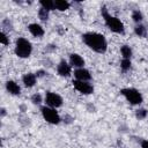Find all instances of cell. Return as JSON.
<instances>
[{"label":"cell","instance_id":"1","mask_svg":"<svg viewBox=\"0 0 148 148\" xmlns=\"http://www.w3.org/2000/svg\"><path fill=\"white\" fill-rule=\"evenodd\" d=\"M82 42L96 53H105L108 50V40L104 35L95 31H88L82 34Z\"/></svg>","mask_w":148,"mask_h":148},{"label":"cell","instance_id":"2","mask_svg":"<svg viewBox=\"0 0 148 148\" xmlns=\"http://www.w3.org/2000/svg\"><path fill=\"white\" fill-rule=\"evenodd\" d=\"M101 14H102V17L104 20L105 25L110 29V31H112L114 34H118V35H124L125 34L124 23L120 21V18L111 15L108 12V8L105 6H102L101 7Z\"/></svg>","mask_w":148,"mask_h":148},{"label":"cell","instance_id":"3","mask_svg":"<svg viewBox=\"0 0 148 148\" xmlns=\"http://www.w3.org/2000/svg\"><path fill=\"white\" fill-rule=\"evenodd\" d=\"M14 52L18 58L25 59L29 58L31 52H32V45L30 43V40H28L24 37H18L15 40V47H14Z\"/></svg>","mask_w":148,"mask_h":148},{"label":"cell","instance_id":"4","mask_svg":"<svg viewBox=\"0 0 148 148\" xmlns=\"http://www.w3.org/2000/svg\"><path fill=\"white\" fill-rule=\"evenodd\" d=\"M120 95H123L125 99L132 105H140L143 102L142 94L135 88H123L120 89Z\"/></svg>","mask_w":148,"mask_h":148},{"label":"cell","instance_id":"5","mask_svg":"<svg viewBox=\"0 0 148 148\" xmlns=\"http://www.w3.org/2000/svg\"><path fill=\"white\" fill-rule=\"evenodd\" d=\"M40 113H42V117L44 118V120L49 124L58 125L61 121V117L59 116L58 111L53 108L47 106V105H44L40 108Z\"/></svg>","mask_w":148,"mask_h":148},{"label":"cell","instance_id":"6","mask_svg":"<svg viewBox=\"0 0 148 148\" xmlns=\"http://www.w3.org/2000/svg\"><path fill=\"white\" fill-rule=\"evenodd\" d=\"M44 102L47 106L53 108V109H58L62 105L64 99L59 94H57L54 91H46L45 97H44Z\"/></svg>","mask_w":148,"mask_h":148},{"label":"cell","instance_id":"7","mask_svg":"<svg viewBox=\"0 0 148 148\" xmlns=\"http://www.w3.org/2000/svg\"><path fill=\"white\" fill-rule=\"evenodd\" d=\"M73 87L82 95H91L94 92V86L90 82L73 80Z\"/></svg>","mask_w":148,"mask_h":148},{"label":"cell","instance_id":"8","mask_svg":"<svg viewBox=\"0 0 148 148\" xmlns=\"http://www.w3.org/2000/svg\"><path fill=\"white\" fill-rule=\"evenodd\" d=\"M57 73L62 77H69L72 74V66L65 59H61L57 65Z\"/></svg>","mask_w":148,"mask_h":148},{"label":"cell","instance_id":"9","mask_svg":"<svg viewBox=\"0 0 148 148\" xmlns=\"http://www.w3.org/2000/svg\"><path fill=\"white\" fill-rule=\"evenodd\" d=\"M74 77L75 80H79V81H86V82H89L91 80V74L90 72L87 69V68H76L74 69Z\"/></svg>","mask_w":148,"mask_h":148},{"label":"cell","instance_id":"10","mask_svg":"<svg viewBox=\"0 0 148 148\" xmlns=\"http://www.w3.org/2000/svg\"><path fill=\"white\" fill-rule=\"evenodd\" d=\"M69 65L72 66V67H74L75 69L76 68H83L84 67V64H86V61H84V59L79 54V53H71L69 54Z\"/></svg>","mask_w":148,"mask_h":148},{"label":"cell","instance_id":"11","mask_svg":"<svg viewBox=\"0 0 148 148\" xmlns=\"http://www.w3.org/2000/svg\"><path fill=\"white\" fill-rule=\"evenodd\" d=\"M28 30H29V32H30L34 37H37V38L43 37L44 34H45L44 28H43L40 24H38V23H30V24L28 25Z\"/></svg>","mask_w":148,"mask_h":148},{"label":"cell","instance_id":"12","mask_svg":"<svg viewBox=\"0 0 148 148\" xmlns=\"http://www.w3.org/2000/svg\"><path fill=\"white\" fill-rule=\"evenodd\" d=\"M5 87H6V90H7L10 95L17 96V95L21 94V87L18 86V83H16V82L13 81V80H8V81H6Z\"/></svg>","mask_w":148,"mask_h":148},{"label":"cell","instance_id":"13","mask_svg":"<svg viewBox=\"0 0 148 148\" xmlns=\"http://www.w3.org/2000/svg\"><path fill=\"white\" fill-rule=\"evenodd\" d=\"M22 83L27 88H32L37 83V76L34 73H25L22 76Z\"/></svg>","mask_w":148,"mask_h":148},{"label":"cell","instance_id":"14","mask_svg":"<svg viewBox=\"0 0 148 148\" xmlns=\"http://www.w3.org/2000/svg\"><path fill=\"white\" fill-rule=\"evenodd\" d=\"M134 34L138 37H140V38H146L147 35H148V30H147V28H146L145 24L140 23V24H136L134 27Z\"/></svg>","mask_w":148,"mask_h":148},{"label":"cell","instance_id":"15","mask_svg":"<svg viewBox=\"0 0 148 148\" xmlns=\"http://www.w3.org/2000/svg\"><path fill=\"white\" fill-rule=\"evenodd\" d=\"M54 7L59 12H65V10L69 9L71 3L68 1H66V0H56L54 1Z\"/></svg>","mask_w":148,"mask_h":148},{"label":"cell","instance_id":"16","mask_svg":"<svg viewBox=\"0 0 148 148\" xmlns=\"http://www.w3.org/2000/svg\"><path fill=\"white\" fill-rule=\"evenodd\" d=\"M120 53L123 56V59H131L132 58V54H133V51L131 49L130 45H123L120 47Z\"/></svg>","mask_w":148,"mask_h":148},{"label":"cell","instance_id":"17","mask_svg":"<svg viewBox=\"0 0 148 148\" xmlns=\"http://www.w3.org/2000/svg\"><path fill=\"white\" fill-rule=\"evenodd\" d=\"M132 20H133L136 24H140V23L143 21V14H142V12L139 10V9H134V10L132 12Z\"/></svg>","mask_w":148,"mask_h":148},{"label":"cell","instance_id":"18","mask_svg":"<svg viewBox=\"0 0 148 148\" xmlns=\"http://www.w3.org/2000/svg\"><path fill=\"white\" fill-rule=\"evenodd\" d=\"M39 5H40L42 8H45V9L49 10V12L56 9V7H54V1H51V0H40V1H39Z\"/></svg>","mask_w":148,"mask_h":148},{"label":"cell","instance_id":"19","mask_svg":"<svg viewBox=\"0 0 148 148\" xmlns=\"http://www.w3.org/2000/svg\"><path fill=\"white\" fill-rule=\"evenodd\" d=\"M49 16H50V12L46 10L45 8H39L38 9V18L42 21V22H46L49 20Z\"/></svg>","mask_w":148,"mask_h":148},{"label":"cell","instance_id":"20","mask_svg":"<svg viewBox=\"0 0 148 148\" xmlns=\"http://www.w3.org/2000/svg\"><path fill=\"white\" fill-rule=\"evenodd\" d=\"M147 116H148V110H147V109L139 108V109L135 111V118L139 119V120H143V119H146Z\"/></svg>","mask_w":148,"mask_h":148},{"label":"cell","instance_id":"21","mask_svg":"<svg viewBox=\"0 0 148 148\" xmlns=\"http://www.w3.org/2000/svg\"><path fill=\"white\" fill-rule=\"evenodd\" d=\"M131 66H132V62H131V59H121L120 61V68L123 72H127L131 69Z\"/></svg>","mask_w":148,"mask_h":148},{"label":"cell","instance_id":"22","mask_svg":"<svg viewBox=\"0 0 148 148\" xmlns=\"http://www.w3.org/2000/svg\"><path fill=\"white\" fill-rule=\"evenodd\" d=\"M1 27H2V31H7V30H13V24H12V22L8 20V18H5L2 22H1Z\"/></svg>","mask_w":148,"mask_h":148},{"label":"cell","instance_id":"23","mask_svg":"<svg viewBox=\"0 0 148 148\" xmlns=\"http://www.w3.org/2000/svg\"><path fill=\"white\" fill-rule=\"evenodd\" d=\"M0 43H1L2 45H5V46L9 45V37H8L7 32H5V31H2V30H1V32H0Z\"/></svg>","mask_w":148,"mask_h":148},{"label":"cell","instance_id":"24","mask_svg":"<svg viewBox=\"0 0 148 148\" xmlns=\"http://www.w3.org/2000/svg\"><path fill=\"white\" fill-rule=\"evenodd\" d=\"M31 102H32V104H35V105H39V104H42V102H43V97H42V95L38 94V92L34 94V95L31 96Z\"/></svg>","mask_w":148,"mask_h":148},{"label":"cell","instance_id":"25","mask_svg":"<svg viewBox=\"0 0 148 148\" xmlns=\"http://www.w3.org/2000/svg\"><path fill=\"white\" fill-rule=\"evenodd\" d=\"M35 74H36V76H37V79H38V77H43V76H44L45 74H47V73H46L45 71H43V69H39V71H37Z\"/></svg>","mask_w":148,"mask_h":148},{"label":"cell","instance_id":"26","mask_svg":"<svg viewBox=\"0 0 148 148\" xmlns=\"http://www.w3.org/2000/svg\"><path fill=\"white\" fill-rule=\"evenodd\" d=\"M140 146L141 148H148V140L147 139H143L140 141Z\"/></svg>","mask_w":148,"mask_h":148},{"label":"cell","instance_id":"27","mask_svg":"<svg viewBox=\"0 0 148 148\" xmlns=\"http://www.w3.org/2000/svg\"><path fill=\"white\" fill-rule=\"evenodd\" d=\"M6 116V110L5 108H1V117H5Z\"/></svg>","mask_w":148,"mask_h":148}]
</instances>
